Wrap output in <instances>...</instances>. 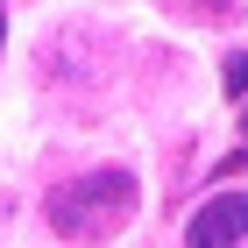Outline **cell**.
<instances>
[{
	"instance_id": "2",
	"label": "cell",
	"mask_w": 248,
	"mask_h": 248,
	"mask_svg": "<svg viewBox=\"0 0 248 248\" xmlns=\"http://www.w3.org/2000/svg\"><path fill=\"white\" fill-rule=\"evenodd\" d=\"M248 234V191H220V199H206V206L185 220V241L191 248H227Z\"/></svg>"
},
{
	"instance_id": "5",
	"label": "cell",
	"mask_w": 248,
	"mask_h": 248,
	"mask_svg": "<svg viewBox=\"0 0 248 248\" xmlns=\"http://www.w3.org/2000/svg\"><path fill=\"white\" fill-rule=\"evenodd\" d=\"M234 170H248V156H234Z\"/></svg>"
},
{
	"instance_id": "6",
	"label": "cell",
	"mask_w": 248,
	"mask_h": 248,
	"mask_svg": "<svg viewBox=\"0 0 248 248\" xmlns=\"http://www.w3.org/2000/svg\"><path fill=\"white\" fill-rule=\"evenodd\" d=\"M241 135H248V114H241Z\"/></svg>"
},
{
	"instance_id": "1",
	"label": "cell",
	"mask_w": 248,
	"mask_h": 248,
	"mask_svg": "<svg viewBox=\"0 0 248 248\" xmlns=\"http://www.w3.org/2000/svg\"><path fill=\"white\" fill-rule=\"evenodd\" d=\"M135 206H142V185H135V170L107 163V170L64 177V185L43 199V220H50L57 234H71V241H114V234L135 220Z\"/></svg>"
},
{
	"instance_id": "4",
	"label": "cell",
	"mask_w": 248,
	"mask_h": 248,
	"mask_svg": "<svg viewBox=\"0 0 248 248\" xmlns=\"http://www.w3.org/2000/svg\"><path fill=\"white\" fill-rule=\"evenodd\" d=\"M0 43H7V0H0Z\"/></svg>"
},
{
	"instance_id": "3",
	"label": "cell",
	"mask_w": 248,
	"mask_h": 248,
	"mask_svg": "<svg viewBox=\"0 0 248 248\" xmlns=\"http://www.w3.org/2000/svg\"><path fill=\"white\" fill-rule=\"evenodd\" d=\"M220 85H227V99H241V93H248V50H234V57L220 64Z\"/></svg>"
}]
</instances>
